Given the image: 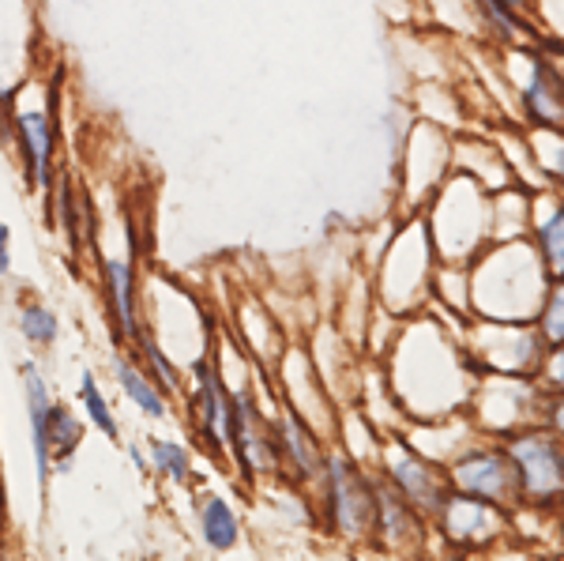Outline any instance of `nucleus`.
<instances>
[{
    "label": "nucleus",
    "instance_id": "f257e3e1",
    "mask_svg": "<svg viewBox=\"0 0 564 561\" xmlns=\"http://www.w3.org/2000/svg\"><path fill=\"white\" fill-rule=\"evenodd\" d=\"M380 362H384L388 388L406 422L467 411L470 396L486 374L459 332L433 313L403 316L388 355Z\"/></svg>",
    "mask_w": 564,
    "mask_h": 561
},
{
    "label": "nucleus",
    "instance_id": "f03ea898",
    "mask_svg": "<svg viewBox=\"0 0 564 561\" xmlns=\"http://www.w3.org/2000/svg\"><path fill=\"white\" fill-rule=\"evenodd\" d=\"M553 276L531 238L489 241L470 260V313L481 321H534Z\"/></svg>",
    "mask_w": 564,
    "mask_h": 561
},
{
    "label": "nucleus",
    "instance_id": "7ed1b4c3",
    "mask_svg": "<svg viewBox=\"0 0 564 561\" xmlns=\"http://www.w3.org/2000/svg\"><path fill=\"white\" fill-rule=\"evenodd\" d=\"M422 219L441 265H470L489 246V193L459 170L441 181Z\"/></svg>",
    "mask_w": 564,
    "mask_h": 561
},
{
    "label": "nucleus",
    "instance_id": "20e7f679",
    "mask_svg": "<svg viewBox=\"0 0 564 561\" xmlns=\"http://www.w3.org/2000/svg\"><path fill=\"white\" fill-rule=\"evenodd\" d=\"M433 271L436 252L422 215H411L388 241V252L377 265V305L395 313L399 321L425 313L433 302Z\"/></svg>",
    "mask_w": 564,
    "mask_h": 561
},
{
    "label": "nucleus",
    "instance_id": "39448f33",
    "mask_svg": "<svg viewBox=\"0 0 564 561\" xmlns=\"http://www.w3.org/2000/svg\"><path fill=\"white\" fill-rule=\"evenodd\" d=\"M57 84H26L12 87V143L20 151V166L26 188L50 201L53 181H57Z\"/></svg>",
    "mask_w": 564,
    "mask_h": 561
},
{
    "label": "nucleus",
    "instance_id": "423d86ee",
    "mask_svg": "<svg viewBox=\"0 0 564 561\" xmlns=\"http://www.w3.org/2000/svg\"><path fill=\"white\" fill-rule=\"evenodd\" d=\"M545 400L534 377H512V374H481V381L470 396V419L481 430V438H512L527 427L545 422Z\"/></svg>",
    "mask_w": 564,
    "mask_h": 561
},
{
    "label": "nucleus",
    "instance_id": "0eeeda50",
    "mask_svg": "<svg viewBox=\"0 0 564 561\" xmlns=\"http://www.w3.org/2000/svg\"><path fill=\"white\" fill-rule=\"evenodd\" d=\"M372 475L347 452H327L321 472L324 528L343 542H366L372 531Z\"/></svg>",
    "mask_w": 564,
    "mask_h": 561
},
{
    "label": "nucleus",
    "instance_id": "6e6552de",
    "mask_svg": "<svg viewBox=\"0 0 564 561\" xmlns=\"http://www.w3.org/2000/svg\"><path fill=\"white\" fill-rule=\"evenodd\" d=\"M505 449L520 475V497L531 509H561L564 505V438L545 422L505 438Z\"/></svg>",
    "mask_w": 564,
    "mask_h": 561
},
{
    "label": "nucleus",
    "instance_id": "1a4fd4ad",
    "mask_svg": "<svg viewBox=\"0 0 564 561\" xmlns=\"http://www.w3.org/2000/svg\"><path fill=\"white\" fill-rule=\"evenodd\" d=\"M463 343L481 362L486 374L512 377H534L542 369L545 350H550L534 321H481L475 316L463 328Z\"/></svg>",
    "mask_w": 564,
    "mask_h": 561
},
{
    "label": "nucleus",
    "instance_id": "9d476101",
    "mask_svg": "<svg viewBox=\"0 0 564 561\" xmlns=\"http://www.w3.org/2000/svg\"><path fill=\"white\" fill-rule=\"evenodd\" d=\"M452 174V136L436 121H417L406 132L403 162H399V201L406 215H422L441 181Z\"/></svg>",
    "mask_w": 564,
    "mask_h": 561
},
{
    "label": "nucleus",
    "instance_id": "9b49d317",
    "mask_svg": "<svg viewBox=\"0 0 564 561\" xmlns=\"http://www.w3.org/2000/svg\"><path fill=\"white\" fill-rule=\"evenodd\" d=\"M448 486L452 490H463V494H475V497H486V501L500 505V509L512 513L516 505H523L520 497V475H516V464L508 456L505 441H475L467 452H459L448 467Z\"/></svg>",
    "mask_w": 564,
    "mask_h": 561
},
{
    "label": "nucleus",
    "instance_id": "f8f14e48",
    "mask_svg": "<svg viewBox=\"0 0 564 561\" xmlns=\"http://www.w3.org/2000/svg\"><path fill=\"white\" fill-rule=\"evenodd\" d=\"M377 475L388 478L406 501L422 513L425 520H433L441 513L444 497H448V475H444L441 464L425 460L422 452L406 445L403 433H384V445H380V460H377Z\"/></svg>",
    "mask_w": 564,
    "mask_h": 561
},
{
    "label": "nucleus",
    "instance_id": "ddd939ff",
    "mask_svg": "<svg viewBox=\"0 0 564 561\" xmlns=\"http://www.w3.org/2000/svg\"><path fill=\"white\" fill-rule=\"evenodd\" d=\"M505 76L508 87H516V95H520V106L534 129L564 132V84L557 79V72L539 57V50L508 45Z\"/></svg>",
    "mask_w": 564,
    "mask_h": 561
},
{
    "label": "nucleus",
    "instance_id": "4468645a",
    "mask_svg": "<svg viewBox=\"0 0 564 561\" xmlns=\"http://www.w3.org/2000/svg\"><path fill=\"white\" fill-rule=\"evenodd\" d=\"M433 528L452 550H489L494 542L512 536V513L486 497L448 490L441 513L433 517Z\"/></svg>",
    "mask_w": 564,
    "mask_h": 561
},
{
    "label": "nucleus",
    "instance_id": "2eb2a0df",
    "mask_svg": "<svg viewBox=\"0 0 564 561\" xmlns=\"http://www.w3.org/2000/svg\"><path fill=\"white\" fill-rule=\"evenodd\" d=\"M193 427L199 445L212 452L215 460H230V388H226L223 374L212 358L193 362Z\"/></svg>",
    "mask_w": 564,
    "mask_h": 561
},
{
    "label": "nucleus",
    "instance_id": "dca6fc26",
    "mask_svg": "<svg viewBox=\"0 0 564 561\" xmlns=\"http://www.w3.org/2000/svg\"><path fill=\"white\" fill-rule=\"evenodd\" d=\"M433 520H425L422 513L406 501L388 478L372 475V531L369 539L380 542V550L388 554H414L422 550L425 536H430Z\"/></svg>",
    "mask_w": 564,
    "mask_h": 561
},
{
    "label": "nucleus",
    "instance_id": "f3484780",
    "mask_svg": "<svg viewBox=\"0 0 564 561\" xmlns=\"http://www.w3.org/2000/svg\"><path fill=\"white\" fill-rule=\"evenodd\" d=\"M275 441H279V460H282V472H290L302 483H316L324 472V441L316 438L313 427L294 411V407L282 403L275 414Z\"/></svg>",
    "mask_w": 564,
    "mask_h": 561
},
{
    "label": "nucleus",
    "instance_id": "a211bd4d",
    "mask_svg": "<svg viewBox=\"0 0 564 561\" xmlns=\"http://www.w3.org/2000/svg\"><path fill=\"white\" fill-rule=\"evenodd\" d=\"M102 291H106V310L113 321L117 339L135 343L148 332V324L140 321V294H135V268L129 257H102Z\"/></svg>",
    "mask_w": 564,
    "mask_h": 561
},
{
    "label": "nucleus",
    "instance_id": "6ab92c4d",
    "mask_svg": "<svg viewBox=\"0 0 564 561\" xmlns=\"http://www.w3.org/2000/svg\"><path fill=\"white\" fill-rule=\"evenodd\" d=\"M452 170L475 177L486 193H497V188H508V185H520L516 174H512V166H508L505 151H500V143H494V140H470V136L452 140Z\"/></svg>",
    "mask_w": 564,
    "mask_h": 561
},
{
    "label": "nucleus",
    "instance_id": "aec40b11",
    "mask_svg": "<svg viewBox=\"0 0 564 561\" xmlns=\"http://www.w3.org/2000/svg\"><path fill=\"white\" fill-rule=\"evenodd\" d=\"M534 193L527 185H508L489 193V241L531 238Z\"/></svg>",
    "mask_w": 564,
    "mask_h": 561
},
{
    "label": "nucleus",
    "instance_id": "412c9836",
    "mask_svg": "<svg viewBox=\"0 0 564 561\" xmlns=\"http://www.w3.org/2000/svg\"><path fill=\"white\" fill-rule=\"evenodd\" d=\"M23 396H26V419H31V441H34V464H39V486L42 494L50 490L53 478V456L45 449V419H50V385H45L42 369L34 362H23Z\"/></svg>",
    "mask_w": 564,
    "mask_h": 561
},
{
    "label": "nucleus",
    "instance_id": "4be33fe9",
    "mask_svg": "<svg viewBox=\"0 0 564 561\" xmlns=\"http://www.w3.org/2000/svg\"><path fill=\"white\" fill-rule=\"evenodd\" d=\"M531 241L542 252V265L553 279H564V196L534 193V226Z\"/></svg>",
    "mask_w": 564,
    "mask_h": 561
},
{
    "label": "nucleus",
    "instance_id": "5701e85b",
    "mask_svg": "<svg viewBox=\"0 0 564 561\" xmlns=\"http://www.w3.org/2000/svg\"><path fill=\"white\" fill-rule=\"evenodd\" d=\"M84 419L72 411L68 403L53 400L50 419H45V449L53 456V475H68L72 464H76V452L84 445Z\"/></svg>",
    "mask_w": 564,
    "mask_h": 561
},
{
    "label": "nucleus",
    "instance_id": "b1692460",
    "mask_svg": "<svg viewBox=\"0 0 564 561\" xmlns=\"http://www.w3.org/2000/svg\"><path fill=\"white\" fill-rule=\"evenodd\" d=\"M113 377H117V385H121V392L129 396L148 419H154V422L170 419V396L162 392V388L151 381L148 369L135 366L129 355H113Z\"/></svg>",
    "mask_w": 564,
    "mask_h": 561
},
{
    "label": "nucleus",
    "instance_id": "393cba45",
    "mask_svg": "<svg viewBox=\"0 0 564 561\" xmlns=\"http://www.w3.org/2000/svg\"><path fill=\"white\" fill-rule=\"evenodd\" d=\"M196 520H199V536L212 550L226 554V550L238 547L241 539V520L234 513V505L226 501L223 494H199V505H196Z\"/></svg>",
    "mask_w": 564,
    "mask_h": 561
},
{
    "label": "nucleus",
    "instance_id": "a878e982",
    "mask_svg": "<svg viewBox=\"0 0 564 561\" xmlns=\"http://www.w3.org/2000/svg\"><path fill=\"white\" fill-rule=\"evenodd\" d=\"M531 151H534V162H539V170L545 174L553 188L564 196V132L557 129H534L531 136Z\"/></svg>",
    "mask_w": 564,
    "mask_h": 561
},
{
    "label": "nucleus",
    "instance_id": "bb28decb",
    "mask_svg": "<svg viewBox=\"0 0 564 561\" xmlns=\"http://www.w3.org/2000/svg\"><path fill=\"white\" fill-rule=\"evenodd\" d=\"M151 467L174 486H188L196 475L188 449L177 445V441H166V438H151Z\"/></svg>",
    "mask_w": 564,
    "mask_h": 561
},
{
    "label": "nucleus",
    "instance_id": "cd10ccee",
    "mask_svg": "<svg viewBox=\"0 0 564 561\" xmlns=\"http://www.w3.org/2000/svg\"><path fill=\"white\" fill-rule=\"evenodd\" d=\"M79 403H84V414H87L90 427L98 433H106L109 441H121V427H117L113 407H109V400L102 396V388H98L90 369H84V377H79Z\"/></svg>",
    "mask_w": 564,
    "mask_h": 561
},
{
    "label": "nucleus",
    "instance_id": "c85d7f7f",
    "mask_svg": "<svg viewBox=\"0 0 564 561\" xmlns=\"http://www.w3.org/2000/svg\"><path fill=\"white\" fill-rule=\"evenodd\" d=\"M20 332H23V339L31 343V347H53L61 336V321H57V313L50 310V305H42V302H23L20 305Z\"/></svg>",
    "mask_w": 564,
    "mask_h": 561
},
{
    "label": "nucleus",
    "instance_id": "c756f323",
    "mask_svg": "<svg viewBox=\"0 0 564 561\" xmlns=\"http://www.w3.org/2000/svg\"><path fill=\"white\" fill-rule=\"evenodd\" d=\"M534 324H539L542 339L550 343H564V279H553L550 291H545V302L539 316H534Z\"/></svg>",
    "mask_w": 564,
    "mask_h": 561
},
{
    "label": "nucleus",
    "instance_id": "7c9ffc66",
    "mask_svg": "<svg viewBox=\"0 0 564 561\" xmlns=\"http://www.w3.org/2000/svg\"><path fill=\"white\" fill-rule=\"evenodd\" d=\"M534 381H539V388L545 396L564 392V343H553V347L545 350L542 369L534 374Z\"/></svg>",
    "mask_w": 564,
    "mask_h": 561
},
{
    "label": "nucleus",
    "instance_id": "2f4dec72",
    "mask_svg": "<svg viewBox=\"0 0 564 561\" xmlns=\"http://www.w3.org/2000/svg\"><path fill=\"white\" fill-rule=\"evenodd\" d=\"M545 427L557 430L561 438H564V392H557V396H550V400H545Z\"/></svg>",
    "mask_w": 564,
    "mask_h": 561
},
{
    "label": "nucleus",
    "instance_id": "473e14b6",
    "mask_svg": "<svg viewBox=\"0 0 564 561\" xmlns=\"http://www.w3.org/2000/svg\"><path fill=\"white\" fill-rule=\"evenodd\" d=\"M0 143H12V90L0 87Z\"/></svg>",
    "mask_w": 564,
    "mask_h": 561
},
{
    "label": "nucleus",
    "instance_id": "72a5a7b5",
    "mask_svg": "<svg viewBox=\"0 0 564 561\" xmlns=\"http://www.w3.org/2000/svg\"><path fill=\"white\" fill-rule=\"evenodd\" d=\"M12 271V230L0 223V276Z\"/></svg>",
    "mask_w": 564,
    "mask_h": 561
},
{
    "label": "nucleus",
    "instance_id": "f704fd0d",
    "mask_svg": "<svg viewBox=\"0 0 564 561\" xmlns=\"http://www.w3.org/2000/svg\"><path fill=\"white\" fill-rule=\"evenodd\" d=\"M129 456H132V464L140 467V472H151V460L143 456V449H140V445H129Z\"/></svg>",
    "mask_w": 564,
    "mask_h": 561
},
{
    "label": "nucleus",
    "instance_id": "c9c22d12",
    "mask_svg": "<svg viewBox=\"0 0 564 561\" xmlns=\"http://www.w3.org/2000/svg\"><path fill=\"white\" fill-rule=\"evenodd\" d=\"M500 4H508V8H512V12H531V8H534V0H500Z\"/></svg>",
    "mask_w": 564,
    "mask_h": 561
}]
</instances>
